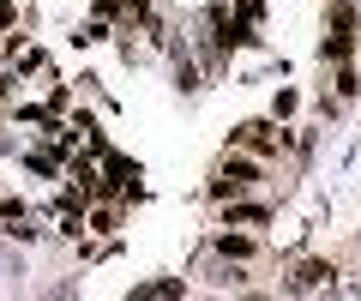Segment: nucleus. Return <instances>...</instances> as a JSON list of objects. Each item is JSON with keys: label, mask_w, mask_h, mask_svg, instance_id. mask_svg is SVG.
<instances>
[{"label": "nucleus", "mask_w": 361, "mask_h": 301, "mask_svg": "<svg viewBox=\"0 0 361 301\" xmlns=\"http://www.w3.org/2000/svg\"><path fill=\"white\" fill-rule=\"evenodd\" d=\"M319 283H331V265H301L295 289H319Z\"/></svg>", "instance_id": "obj_1"}, {"label": "nucleus", "mask_w": 361, "mask_h": 301, "mask_svg": "<svg viewBox=\"0 0 361 301\" xmlns=\"http://www.w3.org/2000/svg\"><path fill=\"white\" fill-rule=\"evenodd\" d=\"M217 253H229V259H247V253H253V247H247L241 235H223V241H217Z\"/></svg>", "instance_id": "obj_2"}]
</instances>
